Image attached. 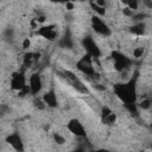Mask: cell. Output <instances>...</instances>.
I'll return each instance as SVG.
<instances>
[{
	"label": "cell",
	"mask_w": 152,
	"mask_h": 152,
	"mask_svg": "<svg viewBox=\"0 0 152 152\" xmlns=\"http://www.w3.org/2000/svg\"><path fill=\"white\" fill-rule=\"evenodd\" d=\"M137 77L129 80L128 82L114 84V94L124 104H134L137 101Z\"/></svg>",
	"instance_id": "6da1fadb"
},
{
	"label": "cell",
	"mask_w": 152,
	"mask_h": 152,
	"mask_svg": "<svg viewBox=\"0 0 152 152\" xmlns=\"http://www.w3.org/2000/svg\"><path fill=\"white\" fill-rule=\"evenodd\" d=\"M76 68L89 78H93V80L99 78V74L93 65V57L89 56L88 53H86L78 59V62L76 63Z\"/></svg>",
	"instance_id": "7a4b0ae2"
},
{
	"label": "cell",
	"mask_w": 152,
	"mask_h": 152,
	"mask_svg": "<svg viewBox=\"0 0 152 152\" xmlns=\"http://www.w3.org/2000/svg\"><path fill=\"white\" fill-rule=\"evenodd\" d=\"M61 77L68 83L70 84L76 91H78L80 94H89V89L88 87L70 70H63L62 72H59Z\"/></svg>",
	"instance_id": "3957f363"
},
{
	"label": "cell",
	"mask_w": 152,
	"mask_h": 152,
	"mask_svg": "<svg viewBox=\"0 0 152 152\" xmlns=\"http://www.w3.org/2000/svg\"><path fill=\"white\" fill-rule=\"evenodd\" d=\"M110 58L113 61V66L118 72L127 71L133 64V59L127 57L121 51H113L110 55Z\"/></svg>",
	"instance_id": "277c9868"
},
{
	"label": "cell",
	"mask_w": 152,
	"mask_h": 152,
	"mask_svg": "<svg viewBox=\"0 0 152 152\" xmlns=\"http://www.w3.org/2000/svg\"><path fill=\"white\" fill-rule=\"evenodd\" d=\"M90 23H91V28L95 31V33H97L102 37H109L112 34V30L100 17L93 15L90 19Z\"/></svg>",
	"instance_id": "5b68a950"
},
{
	"label": "cell",
	"mask_w": 152,
	"mask_h": 152,
	"mask_svg": "<svg viewBox=\"0 0 152 152\" xmlns=\"http://www.w3.org/2000/svg\"><path fill=\"white\" fill-rule=\"evenodd\" d=\"M10 86H11V89L12 90H15V91H20L23 90L24 88L27 87V83H26V77H25V72L23 70L20 71H14L12 72L11 75V81H10Z\"/></svg>",
	"instance_id": "8992f818"
},
{
	"label": "cell",
	"mask_w": 152,
	"mask_h": 152,
	"mask_svg": "<svg viewBox=\"0 0 152 152\" xmlns=\"http://www.w3.org/2000/svg\"><path fill=\"white\" fill-rule=\"evenodd\" d=\"M82 45H83L86 52L89 56H91L94 59H96V58H99L101 56V50H100L99 45L95 43V40L90 36H87V37H84L82 39Z\"/></svg>",
	"instance_id": "52a82bcc"
},
{
	"label": "cell",
	"mask_w": 152,
	"mask_h": 152,
	"mask_svg": "<svg viewBox=\"0 0 152 152\" xmlns=\"http://www.w3.org/2000/svg\"><path fill=\"white\" fill-rule=\"evenodd\" d=\"M36 34L45 38L49 42H53V40H56V38L58 36V32L56 30V25L55 24H48V25L38 27L37 31H36Z\"/></svg>",
	"instance_id": "ba28073f"
},
{
	"label": "cell",
	"mask_w": 152,
	"mask_h": 152,
	"mask_svg": "<svg viewBox=\"0 0 152 152\" xmlns=\"http://www.w3.org/2000/svg\"><path fill=\"white\" fill-rule=\"evenodd\" d=\"M66 128L68 131L76 135L77 138H86L87 133H86V128L83 126V124L78 120V119H71L68 124H66Z\"/></svg>",
	"instance_id": "9c48e42d"
},
{
	"label": "cell",
	"mask_w": 152,
	"mask_h": 152,
	"mask_svg": "<svg viewBox=\"0 0 152 152\" xmlns=\"http://www.w3.org/2000/svg\"><path fill=\"white\" fill-rule=\"evenodd\" d=\"M28 87L31 89V95H37L43 88V81L39 72H33L28 78Z\"/></svg>",
	"instance_id": "30bf717a"
},
{
	"label": "cell",
	"mask_w": 152,
	"mask_h": 152,
	"mask_svg": "<svg viewBox=\"0 0 152 152\" xmlns=\"http://www.w3.org/2000/svg\"><path fill=\"white\" fill-rule=\"evenodd\" d=\"M6 142L8 145H11L17 152H24V142H23V139L19 135V133L14 132V133L8 134L6 137Z\"/></svg>",
	"instance_id": "8fae6325"
},
{
	"label": "cell",
	"mask_w": 152,
	"mask_h": 152,
	"mask_svg": "<svg viewBox=\"0 0 152 152\" xmlns=\"http://www.w3.org/2000/svg\"><path fill=\"white\" fill-rule=\"evenodd\" d=\"M101 121H102L104 125L110 126V125L115 124V121H116V114H115L109 107L103 106V107L101 108Z\"/></svg>",
	"instance_id": "7c38bea8"
},
{
	"label": "cell",
	"mask_w": 152,
	"mask_h": 152,
	"mask_svg": "<svg viewBox=\"0 0 152 152\" xmlns=\"http://www.w3.org/2000/svg\"><path fill=\"white\" fill-rule=\"evenodd\" d=\"M43 100H44V102H45V104L48 106V107H51V108H56L57 106H58V101H57V95H56V93H55V90H49V91H46L44 95H43V97H42Z\"/></svg>",
	"instance_id": "4fadbf2b"
},
{
	"label": "cell",
	"mask_w": 152,
	"mask_h": 152,
	"mask_svg": "<svg viewBox=\"0 0 152 152\" xmlns=\"http://www.w3.org/2000/svg\"><path fill=\"white\" fill-rule=\"evenodd\" d=\"M39 58V53L37 52H26L23 58V64L25 68H30L33 63H36Z\"/></svg>",
	"instance_id": "5bb4252c"
},
{
	"label": "cell",
	"mask_w": 152,
	"mask_h": 152,
	"mask_svg": "<svg viewBox=\"0 0 152 152\" xmlns=\"http://www.w3.org/2000/svg\"><path fill=\"white\" fill-rule=\"evenodd\" d=\"M58 45L62 48V49H72L74 48V40L70 36V33H65L58 42Z\"/></svg>",
	"instance_id": "9a60e30c"
},
{
	"label": "cell",
	"mask_w": 152,
	"mask_h": 152,
	"mask_svg": "<svg viewBox=\"0 0 152 152\" xmlns=\"http://www.w3.org/2000/svg\"><path fill=\"white\" fill-rule=\"evenodd\" d=\"M145 30H146V25L144 23H134L129 27V32L135 36H142L145 33Z\"/></svg>",
	"instance_id": "2e32d148"
},
{
	"label": "cell",
	"mask_w": 152,
	"mask_h": 152,
	"mask_svg": "<svg viewBox=\"0 0 152 152\" xmlns=\"http://www.w3.org/2000/svg\"><path fill=\"white\" fill-rule=\"evenodd\" d=\"M138 107L141 108V109H145V110L150 109V108L152 107V97H151V96H145V97H142L141 101L139 102V106H138Z\"/></svg>",
	"instance_id": "e0dca14e"
},
{
	"label": "cell",
	"mask_w": 152,
	"mask_h": 152,
	"mask_svg": "<svg viewBox=\"0 0 152 152\" xmlns=\"http://www.w3.org/2000/svg\"><path fill=\"white\" fill-rule=\"evenodd\" d=\"M89 5H90V8H91L96 14H99V15H104V14H106V8L99 6L95 1H90Z\"/></svg>",
	"instance_id": "ac0fdd59"
},
{
	"label": "cell",
	"mask_w": 152,
	"mask_h": 152,
	"mask_svg": "<svg viewBox=\"0 0 152 152\" xmlns=\"http://www.w3.org/2000/svg\"><path fill=\"white\" fill-rule=\"evenodd\" d=\"M147 17H148V14L145 13V12H137V13L132 17V20H133L134 23H142Z\"/></svg>",
	"instance_id": "d6986e66"
},
{
	"label": "cell",
	"mask_w": 152,
	"mask_h": 152,
	"mask_svg": "<svg viewBox=\"0 0 152 152\" xmlns=\"http://www.w3.org/2000/svg\"><path fill=\"white\" fill-rule=\"evenodd\" d=\"M2 37H4V39L5 40H12L13 38H14V30L12 28V27H7V28H5L4 30V32H2Z\"/></svg>",
	"instance_id": "ffe728a7"
},
{
	"label": "cell",
	"mask_w": 152,
	"mask_h": 152,
	"mask_svg": "<svg viewBox=\"0 0 152 152\" xmlns=\"http://www.w3.org/2000/svg\"><path fill=\"white\" fill-rule=\"evenodd\" d=\"M132 55H133V57L134 58H140V57H142V55H144V48L142 46H138V48H134L133 49V52H132Z\"/></svg>",
	"instance_id": "44dd1931"
},
{
	"label": "cell",
	"mask_w": 152,
	"mask_h": 152,
	"mask_svg": "<svg viewBox=\"0 0 152 152\" xmlns=\"http://www.w3.org/2000/svg\"><path fill=\"white\" fill-rule=\"evenodd\" d=\"M33 104H34V107L38 108V109H44V108L46 107L44 100H43V99H38V97H34V100H33Z\"/></svg>",
	"instance_id": "7402d4cb"
},
{
	"label": "cell",
	"mask_w": 152,
	"mask_h": 152,
	"mask_svg": "<svg viewBox=\"0 0 152 152\" xmlns=\"http://www.w3.org/2000/svg\"><path fill=\"white\" fill-rule=\"evenodd\" d=\"M52 138H53L55 142H57L58 145H63V144H65V138H64L63 135H61L59 133H53V134H52Z\"/></svg>",
	"instance_id": "603a6c76"
},
{
	"label": "cell",
	"mask_w": 152,
	"mask_h": 152,
	"mask_svg": "<svg viewBox=\"0 0 152 152\" xmlns=\"http://www.w3.org/2000/svg\"><path fill=\"white\" fill-rule=\"evenodd\" d=\"M125 4H126V7H128L133 12H135L138 10V7H139V2L135 1V0H133V1H126Z\"/></svg>",
	"instance_id": "cb8c5ba5"
},
{
	"label": "cell",
	"mask_w": 152,
	"mask_h": 152,
	"mask_svg": "<svg viewBox=\"0 0 152 152\" xmlns=\"http://www.w3.org/2000/svg\"><path fill=\"white\" fill-rule=\"evenodd\" d=\"M125 107L128 109V112L131 113V114H134V115H137L138 114V106L134 103V104H125Z\"/></svg>",
	"instance_id": "d4e9b609"
},
{
	"label": "cell",
	"mask_w": 152,
	"mask_h": 152,
	"mask_svg": "<svg viewBox=\"0 0 152 152\" xmlns=\"http://www.w3.org/2000/svg\"><path fill=\"white\" fill-rule=\"evenodd\" d=\"M122 13H124V15H126V17H128V18H132V17L135 14V12L131 11L128 7H124V8H122Z\"/></svg>",
	"instance_id": "484cf974"
},
{
	"label": "cell",
	"mask_w": 152,
	"mask_h": 152,
	"mask_svg": "<svg viewBox=\"0 0 152 152\" xmlns=\"http://www.w3.org/2000/svg\"><path fill=\"white\" fill-rule=\"evenodd\" d=\"M30 45H31L30 39H28V38H25V39H24V42H23V48H24V49H28V48H30Z\"/></svg>",
	"instance_id": "4316f807"
},
{
	"label": "cell",
	"mask_w": 152,
	"mask_h": 152,
	"mask_svg": "<svg viewBox=\"0 0 152 152\" xmlns=\"http://www.w3.org/2000/svg\"><path fill=\"white\" fill-rule=\"evenodd\" d=\"M72 152H87V150H86L84 147H82V146H78V147H76Z\"/></svg>",
	"instance_id": "83f0119b"
},
{
	"label": "cell",
	"mask_w": 152,
	"mask_h": 152,
	"mask_svg": "<svg viewBox=\"0 0 152 152\" xmlns=\"http://www.w3.org/2000/svg\"><path fill=\"white\" fill-rule=\"evenodd\" d=\"M65 7H66V10L71 11V10H74V4L72 2H66L65 4Z\"/></svg>",
	"instance_id": "f1b7e54d"
},
{
	"label": "cell",
	"mask_w": 152,
	"mask_h": 152,
	"mask_svg": "<svg viewBox=\"0 0 152 152\" xmlns=\"http://www.w3.org/2000/svg\"><path fill=\"white\" fill-rule=\"evenodd\" d=\"M95 152H112L110 150H107V148H99V150H96Z\"/></svg>",
	"instance_id": "f546056e"
},
{
	"label": "cell",
	"mask_w": 152,
	"mask_h": 152,
	"mask_svg": "<svg viewBox=\"0 0 152 152\" xmlns=\"http://www.w3.org/2000/svg\"><path fill=\"white\" fill-rule=\"evenodd\" d=\"M139 152H150V151H139Z\"/></svg>",
	"instance_id": "4dcf8cb0"
},
{
	"label": "cell",
	"mask_w": 152,
	"mask_h": 152,
	"mask_svg": "<svg viewBox=\"0 0 152 152\" xmlns=\"http://www.w3.org/2000/svg\"><path fill=\"white\" fill-rule=\"evenodd\" d=\"M150 96H151V97H152V90H151V95H150Z\"/></svg>",
	"instance_id": "1f68e13d"
}]
</instances>
